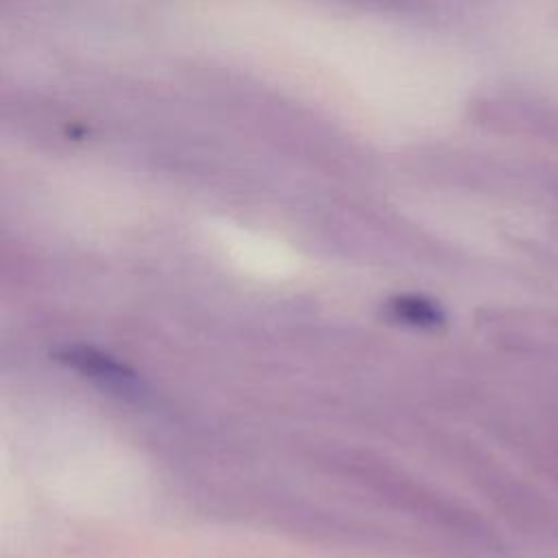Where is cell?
Returning a JSON list of instances; mask_svg holds the SVG:
<instances>
[{
	"instance_id": "obj_4",
	"label": "cell",
	"mask_w": 558,
	"mask_h": 558,
	"mask_svg": "<svg viewBox=\"0 0 558 558\" xmlns=\"http://www.w3.org/2000/svg\"><path fill=\"white\" fill-rule=\"evenodd\" d=\"M390 312L395 318L403 320L405 325L421 327V329H434L445 323V312L438 303L416 296V294H399L390 301Z\"/></svg>"
},
{
	"instance_id": "obj_1",
	"label": "cell",
	"mask_w": 558,
	"mask_h": 558,
	"mask_svg": "<svg viewBox=\"0 0 558 558\" xmlns=\"http://www.w3.org/2000/svg\"><path fill=\"white\" fill-rule=\"evenodd\" d=\"M211 92L231 118L277 148H355L331 126L275 94L231 81L211 85Z\"/></svg>"
},
{
	"instance_id": "obj_3",
	"label": "cell",
	"mask_w": 558,
	"mask_h": 558,
	"mask_svg": "<svg viewBox=\"0 0 558 558\" xmlns=\"http://www.w3.org/2000/svg\"><path fill=\"white\" fill-rule=\"evenodd\" d=\"M59 360L65 362L68 366H72L74 371H81L83 375L92 377V379H98L107 386H126L133 381V373L116 362L113 357L96 351V349H89V347H72V349H65L63 353H59Z\"/></svg>"
},
{
	"instance_id": "obj_2",
	"label": "cell",
	"mask_w": 558,
	"mask_h": 558,
	"mask_svg": "<svg viewBox=\"0 0 558 558\" xmlns=\"http://www.w3.org/2000/svg\"><path fill=\"white\" fill-rule=\"evenodd\" d=\"M473 124L508 137L558 146V105L519 92L477 96L469 107Z\"/></svg>"
}]
</instances>
